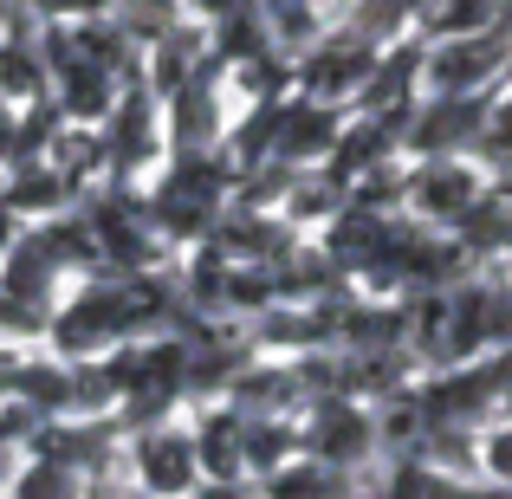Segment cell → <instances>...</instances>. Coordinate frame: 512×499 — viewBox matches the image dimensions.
<instances>
[{
    "mask_svg": "<svg viewBox=\"0 0 512 499\" xmlns=\"http://www.w3.org/2000/svg\"><path fill=\"white\" fill-rule=\"evenodd\" d=\"M234 188H240V169L221 163L208 150H175L163 175L143 188L156 227L169 234V247H201V240L221 227V214L234 208Z\"/></svg>",
    "mask_w": 512,
    "mask_h": 499,
    "instance_id": "obj_1",
    "label": "cell"
},
{
    "mask_svg": "<svg viewBox=\"0 0 512 499\" xmlns=\"http://www.w3.org/2000/svg\"><path fill=\"white\" fill-rule=\"evenodd\" d=\"M78 208H85V221H91L104 273H163V266H175L169 260V234L156 227V214H150V201H143L137 182L91 188Z\"/></svg>",
    "mask_w": 512,
    "mask_h": 499,
    "instance_id": "obj_2",
    "label": "cell"
},
{
    "mask_svg": "<svg viewBox=\"0 0 512 499\" xmlns=\"http://www.w3.org/2000/svg\"><path fill=\"white\" fill-rule=\"evenodd\" d=\"M299 428H305V454L344 467V474H363L376 461V448H383L376 402H363V396H312Z\"/></svg>",
    "mask_w": 512,
    "mask_h": 499,
    "instance_id": "obj_3",
    "label": "cell"
},
{
    "mask_svg": "<svg viewBox=\"0 0 512 499\" xmlns=\"http://www.w3.org/2000/svg\"><path fill=\"white\" fill-rule=\"evenodd\" d=\"M124 467L137 474V487L150 499H188L201 487V454H195V428L188 422H156V428H137L124 435Z\"/></svg>",
    "mask_w": 512,
    "mask_h": 499,
    "instance_id": "obj_4",
    "label": "cell"
},
{
    "mask_svg": "<svg viewBox=\"0 0 512 499\" xmlns=\"http://www.w3.org/2000/svg\"><path fill=\"white\" fill-rule=\"evenodd\" d=\"M33 454L98 480V474H111V467H124V428H117V415H52V422L39 428Z\"/></svg>",
    "mask_w": 512,
    "mask_h": 499,
    "instance_id": "obj_5",
    "label": "cell"
},
{
    "mask_svg": "<svg viewBox=\"0 0 512 499\" xmlns=\"http://www.w3.org/2000/svg\"><path fill=\"white\" fill-rule=\"evenodd\" d=\"M487 195H493L487 175L467 163V156H422V163H409V214H422L435 227H454Z\"/></svg>",
    "mask_w": 512,
    "mask_h": 499,
    "instance_id": "obj_6",
    "label": "cell"
},
{
    "mask_svg": "<svg viewBox=\"0 0 512 499\" xmlns=\"http://www.w3.org/2000/svg\"><path fill=\"white\" fill-rule=\"evenodd\" d=\"M104 163L111 182H137L150 163H163V111L143 91H124L104 117Z\"/></svg>",
    "mask_w": 512,
    "mask_h": 499,
    "instance_id": "obj_7",
    "label": "cell"
},
{
    "mask_svg": "<svg viewBox=\"0 0 512 499\" xmlns=\"http://www.w3.org/2000/svg\"><path fill=\"white\" fill-rule=\"evenodd\" d=\"M266 499H357L363 493V474H344V467L318 461V454H299V461L273 467L260 480Z\"/></svg>",
    "mask_w": 512,
    "mask_h": 499,
    "instance_id": "obj_8",
    "label": "cell"
},
{
    "mask_svg": "<svg viewBox=\"0 0 512 499\" xmlns=\"http://www.w3.org/2000/svg\"><path fill=\"white\" fill-rule=\"evenodd\" d=\"M240 415H247V409H240ZM299 454H305L299 415H247V474L253 480H266L273 467L299 461Z\"/></svg>",
    "mask_w": 512,
    "mask_h": 499,
    "instance_id": "obj_9",
    "label": "cell"
},
{
    "mask_svg": "<svg viewBox=\"0 0 512 499\" xmlns=\"http://www.w3.org/2000/svg\"><path fill=\"white\" fill-rule=\"evenodd\" d=\"M13 499H85V474L46 461V454H26L13 474Z\"/></svg>",
    "mask_w": 512,
    "mask_h": 499,
    "instance_id": "obj_10",
    "label": "cell"
},
{
    "mask_svg": "<svg viewBox=\"0 0 512 499\" xmlns=\"http://www.w3.org/2000/svg\"><path fill=\"white\" fill-rule=\"evenodd\" d=\"M480 480L512 493V422H487L480 428Z\"/></svg>",
    "mask_w": 512,
    "mask_h": 499,
    "instance_id": "obj_11",
    "label": "cell"
},
{
    "mask_svg": "<svg viewBox=\"0 0 512 499\" xmlns=\"http://www.w3.org/2000/svg\"><path fill=\"white\" fill-rule=\"evenodd\" d=\"M85 499H150V493L137 487V474H130V467H111V474L85 480Z\"/></svg>",
    "mask_w": 512,
    "mask_h": 499,
    "instance_id": "obj_12",
    "label": "cell"
},
{
    "mask_svg": "<svg viewBox=\"0 0 512 499\" xmlns=\"http://www.w3.org/2000/svg\"><path fill=\"white\" fill-rule=\"evenodd\" d=\"M188 499H266V493H260V480H201Z\"/></svg>",
    "mask_w": 512,
    "mask_h": 499,
    "instance_id": "obj_13",
    "label": "cell"
},
{
    "mask_svg": "<svg viewBox=\"0 0 512 499\" xmlns=\"http://www.w3.org/2000/svg\"><path fill=\"white\" fill-rule=\"evenodd\" d=\"M26 344H0V402H13V376H20Z\"/></svg>",
    "mask_w": 512,
    "mask_h": 499,
    "instance_id": "obj_14",
    "label": "cell"
},
{
    "mask_svg": "<svg viewBox=\"0 0 512 499\" xmlns=\"http://www.w3.org/2000/svg\"><path fill=\"white\" fill-rule=\"evenodd\" d=\"M20 234H26V221L0 201V266H7V253H13V240H20Z\"/></svg>",
    "mask_w": 512,
    "mask_h": 499,
    "instance_id": "obj_15",
    "label": "cell"
},
{
    "mask_svg": "<svg viewBox=\"0 0 512 499\" xmlns=\"http://www.w3.org/2000/svg\"><path fill=\"white\" fill-rule=\"evenodd\" d=\"M39 7H46V13H65V20H91L104 0H39Z\"/></svg>",
    "mask_w": 512,
    "mask_h": 499,
    "instance_id": "obj_16",
    "label": "cell"
}]
</instances>
